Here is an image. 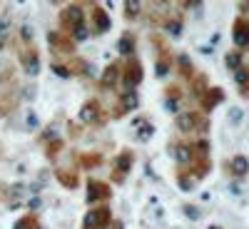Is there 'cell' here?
<instances>
[{
    "mask_svg": "<svg viewBox=\"0 0 249 229\" xmlns=\"http://www.w3.org/2000/svg\"><path fill=\"white\" fill-rule=\"evenodd\" d=\"M184 214L190 217V219H199V210H197V207H192V204L184 207Z\"/></svg>",
    "mask_w": 249,
    "mask_h": 229,
    "instance_id": "cell-35",
    "label": "cell"
},
{
    "mask_svg": "<svg viewBox=\"0 0 249 229\" xmlns=\"http://www.w3.org/2000/svg\"><path fill=\"white\" fill-rule=\"evenodd\" d=\"M88 194H85V199H88V204H107V199L112 197V187H110V182H102V179H95V177H90L88 179Z\"/></svg>",
    "mask_w": 249,
    "mask_h": 229,
    "instance_id": "cell-5",
    "label": "cell"
},
{
    "mask_svg": "<svg viewBox=\"0 0 249 229\" xmlns=\"http://www.w3.org/2000/svg\"><path fill=\"white\" fill-rule=\"evenodd\" d=\"M232 40H234L237 50L249 48V18H242L239 15L234 23H232Z\"/></svg>",
    "mask_w": 249,
    "mask_h": 229,
    "instance_id": "cell-12",
    "label": "cell"
},
{
    "mask_svg": "<svg viewBox=\"0 0 249 229\" xmlns=\"http://www.w3.org/2000/svg\"><path fill=\"white\" fill-rule=\"evenodd\" d=\"M112 224V210L107 204L90 207L82 217V229H107Z\"/></svg>",
    "mask_w": 249,
    "mask_h": 229,
    "instance_id": "cell-3",
    "label": "cell"
},
{
    "mask_svg": "<svg viewBox=\"0 0 249 229\" xmlns=\"http://www.w3.org/2000/svg\"><path fill=\"white\" fill-rule=\"evenodd\" d=\"M107 229H124V224H122L120 219H112V224H110Z\"/></svg>",
    "mask_w": 249,
    "mask_h": 229,
    "instance_id": "cell-39",
    "label": "cell"
},
{
    "mask_svg": "<svg viewBox=\"0 0 249 229\" xmlns=\"http://www.w3.org/2000/svg\"><path fill=\"white\" fill-rule=\"evenodd\" d=\"M152 43H155V48H157L155 72H157V77H164V75L170 72V68H172V53H170V48L164 45V43H160V37H157V35L152 37Z\"/></svg>",
    "mask_w": 249,
    "mask_h": 229,
    "instance_id": "cell-10",
    "label": "cell"
},
{
    "mask_svg": "<svg viewBox=\"0 0 249 229\" xmlns=\"http://www.w3.org/2000/svg\"><path fill=\"white\" fill-rule=\"evenodd\" d=\"M234 80H237V85H239V95L242 97H249V65H242L234 72Z\"/></svg>",
    "mask_w": 249,
    "mask_h": 229,
    "instance_id": "cell-20",
    "label": "cell"
},
{
    "mask_svg": "<svg viewBox=\"0 0 249 229\" xmlns=\"http://www.w3.org/2000/svg\"><path fill=\"white\" fill-rule=\"evenodd\" d=\"M8 80H13V68H3V70H0V82H8Z\"/></svg>",
    "mask_w": 249,
    "mask_h": 229,
    "instance_id": "cell-36",
    "label": "cell"
},
{
    "mask_svg": "<svg viewBox=\"0 0 249 229\" xmlns=\"http://www.w3.org/2000/svg\"><path fill=\"white\" fill-rule=\"evenodd\" d=\"M68 70H70V75H88V72H85V70H88V62L80 60V57H72V60L68 62Z\"/></svg>",
    "mask_w": 249,
    "mask_h": 229,
    "instance_id": "cell-30",
    "label": "cell"
},
{
    "mask_svg": "<svg viewBox=\"0 0 249 229\" xmlns=\"http://www.w3.org/2000/svg\"><path fill=\"white\" fill-rule=\"evenodd\" d=\"M48 45H50V53H55L57 57H75V43L68 37V35H62L60 30H50L48 33Z\"/></svg>",
    "mask_w": 249,
    "mask_h": 229,
    "instance_id": "cell-7",
    "label": "cell"
},
{
    "mask_svg": "<svg viewBox=\"0 0 249 229\" xmlns=\"http://www.w3.org/2000/svg\"><path fill=\"white\" fill-rule=\"evenodd\" d=\"M85 8H82L80 3H70V5H65L60 10V15H57V20H60V28H62V35H68L70 37V33L75 30V28H80V25H85Z\"/></svg>",
    "mask_w": 249,
    "mask_h": 229,
    "instance_id": "cell-1",
    "label": "cell"
},
{
    "mask_svg": "<svg viewBox=\"0 0 249 229\" xmlns=\"http://www.w3.org/2000/svg\"><path fill=\"white\" fill-rule=\"evenodd\" d=\"M132 164H135V155H132V150H122V152L112 159V182H115V184H122L124 179L130 177Z\"/></svg>",
    "mask_w": 249,
    "mask_h": 229,
    "instance_id": "cell-6",
    "label": "cell"
},
{
    "mask_svg": "<svg viewBox=\"0 0 249 229\" xmlns=\"http://www.w3.org/2000/svg\"><path fill=\"white\" fill-rule=\"evenodd\" d=\"M8 35H10V18H5L3 23H0V48H5Z\"/></svg>",
    "mask_w": 249,
    "mask_h": 229,
    "instance_id": "cell-31",
    "label": "cell"
},
{
    "mask_svg": "<svg viewBox=\"0 0 249 229\" xmlns=\"http://www.w3.org/2000/svg\"><path fill=\"white\" fill-rule=\"evenodd\" d=\"M222 102H224V90L222 88H210L199 97V107H202V112H212L217 105H222Z\"/></svg>",
    "mask_w": 249,
    "mask_h": 229,
    "instance_id": "cell-15",
    "label": "cell"
},
{
    "mask_svg": "<svg viewBox=\"0 0 249 229\" xmlns=\"http://www.w3.org/2000/svg\"><path fill=\"white\" fill-rule=\"evenodd\" d=\"M237 8L242 10V18H249V3H247V0H244V3H239Z\"/></svg>",
    "mask_w": 249,
    "mask_h": 229,
    "instance_id": "cell-38",
    "label": "cell"
},
{
    "mask_svg": "<svg viewBox=\"0 0 249 229\" xmlns=\"http://www.w3.org/2000/svg\"><path fill=\"white\" fill-rule=\"evenodd\" d=\"M177 68H179V75H182V77H187V80H192V77H195L192 60L187 57V55H179V57H177Z\"/></svg>",
    "mask_w": 249,
    "mask_h": 229,
    "instance_id": "cell-26",
    "label": "cell"
},
{
    "mask_svg": "<svg viewBox=\"0 0 249 229\" xmlns=\"http://www.w3.org/2000/svg\"><path fill=\"white\" fill-rule=\"evenodd\" d=\"M120 75H122V65L120 62H110V65L102 70L100 75V88H105V90H112L120 85Z\"/></svg>",
    "mask_w": 249,
    "mask_h": 229,
    "instance_id": "cell-14",
    "label": "cell"
},
{
    "mask_svg": "<svg viewBox=\"0 0 249 229\" xmlns=\"http://www.w3.org/2000/svg\"><path fill=\"white\" fill-rule=\"evenodd\" d=\"M20 37H23V43H30V37H33V35H30V28H28V25H25V28H20Z\"/></svg>",
    "mask_w": 249,
    "mask_h": 229,
    "instance_id": "cell-37",
    "label": "cell"
},
{
    "mask_svg": "<svg viewBox=\"0 0 249 229\" xmlns=\"http://www.w3.org/2000/svg\"><path fill=\"white\" fill-rule=\"evenodd\" d=\"M53 70H55V75H60V77H70V70H68V62H53Z\"/></svg>",
    "mask_w": 249,
    "mask_h": 229,
    "instance_id": "cell-33",
    "label": "cell"
},
{
    "mask_svg": "<svg viewBox=\"0 0 249 229\" xmlns=\"http://www.w3.org/2000/svg\"><path fill=\"white\" fill-rule=\"evenodd\" d=\"M144 77V70H142V62L137 57H130L127 62L122 65V75H120V82L124 90H135Z\"/></svg>",
    "mask_w": 249,
    "mask_h": 229,
    "instance_id": "cell-4",
    "label": "cell"
},
{
    "mask_svg": "<svg viewBox=\"0 0 249 229\" xmlns=\"http://www.w3.org/2000/svg\"><path fill=\"white\" fill-rule=\"evenodd\" d=\"M80 122L82 124H92V127H97V124L105 122V115H102V105L100 100H88L85 105L80 107Z\"/></svg>",
    "mask_w": 249,
    "mask_h": 229,
    "instance_id": "cell-9",
    "label": "cell"
},
{
    "mask_svg": "<svg viewBox=\"0 0 249 229\" xmlns=\"http://www.w3.org/2000/svg\"><path fill=\"white\" fill-rule=\"evenodd\" d=\"M55 179H57L62 187H68V190H77V187H80V177H77V172H72V170H57V172H55Z\"/></svg>",
    "mask_w": 249,
    "mask_h": 229,
    "instance_id": "cell-18",
    "label": "cell"
},
{
    "mask_svg": "<svg viewBox=\"0 0 249 229\" xmlns=\"http://www.w3.org/2000/svg\"><path fill=\"white\" fill-rule=\"evenodd\" d=\"M207 90H210V80H207V75L204 72H195V77L190 80V92L199 100Z\"/></svg>",
    "mask_w": 249,
    "mask_h": 229,
    "instance_id": "cell-17",
    "label": "cell"
},
{
    "mask_svg": "<svg viewBox=\"0 0 249 229\" xmlns=\"http://www.w3.org/2000/svg\"><path fill=\"white\" fill-rule=\"evenodd\" d=\"M100 162H102L100 155H82V157H80V164H82V167H95V164H100Z\"/></svg>",
    "mask_w": 249,
    "mask_h": 229,
    "instance_id": "cell-32",
    "label": "cell"
},
{
    "mask_svg": "<svg viewBox=\"0 0 249 229\" xmlns=\"http://www.w3.org/2000/svg\"><path fill=\"white\" fill-rule=\"evenodd\" d=\"M224 65L230 68L232 72H237V70L244 65V53H242V50H232V53H227V57H224Z\"/></svg>",
    "mask_w": 249,
    "mask_h": 229,
    "instance_id": "cell-24",
    "label": "cell"
},
{
    "mask_svg": "<svg viewBox=\"0 0 249 229\" xmlns=\"http://www.w3.org/2000/svg\"><path fill=\"white\" fill-rule=\"evenodd\" d=\"M18 62H20V68H23V72L30 75V77H35L40 72V65H43V62H40V53H37L35 45H25L23 50H20Z\"/></svg>",
    "mask_w": 249,
    "mask_h": 229,
    "instance_id": "cell-8",
    "label": "cell"
},
{
    "mask_svg": "<svg viewBox=\"0 0 249 229\" xmlns=\"http://www.w3.org/2000/svg\"><path fill=\"white\" fill-rule=\"evenodd\" d=\"M210 229H222V227H217V224H212V227H210Z\"/></svg>",
    "mask_w": 249,
    "mask_h": 229,
    "instance_id": "cell-40",
    "label": "cell"
},
{
    "mask_svg": "<svg viewBox=\"0 0 249 229\" xmlns=\"http://www.w3.org/2000/svg\"><path fill=\"white\" fill-rule=\"evenodd\" d=\"M179 100H182V90L179 85H170L167 90H164V102H167L170 110H177L179 107Z\"/></svg>",
    "mask_w": 249,
    "mask_h": 229,
    "instance_id": "cell-23",
    "label": "cell"
},
{
    "mask_svg": "<svg viewBox=\"0 0 249 229\" xmlns=\"http://www.w3.org/2000/svg\"><path fill=\"white\" fill-rule=\"evenodd\" d=\"M162 30H164V33H170L172 37L182 35V15L172 13V15H170L167 20H164V25H162Z\"/></svg>",
    "mask_w": 249,
    "mask_h": 229,
    "instance_id": "cell-21",
    "label": "cell"
},
{
    "mask_svg": "<svg viewBox=\"0 0 249 229\" xmlns=\"http://www.w3.org/2000/svg\"><path fill=\"white\" fill-rule=\"evenodd\" d=\"M175 124H177L179 132H207V130H210V120H207L202 112H195V110L177 112Z\"/></svg>",
    "mask_w": 249,
    "mask_h": 229,
    "instance_id": "cell-2",
    "label": "cell"
},
{
    "mask_svg": "<svg viewBox=\"0 0 249 229\" xmlns=\"http://www.w3.org/2000/svg\"><path fill=\"white\" fill-rule=\"evenodd\" d=\"M117 50H120L122 55H130V57H132V53H135V35H132V33H124V35L120 37V43H117Z\"/></svg>",
    "mask_w": 249,
    "mask_h": 229,
    "instance_id": "cell-25",
    "label": "cell"
},
{
    "mask_svg": "<svg viewBox=\"0 0 249 229\" xmlns=\"http://www.w3.org/2000/svg\"><path fill=\"white\" fill-rule=\"evenodd\" d=\"M13 229H40V219L35 214H23L13 224Z\"/></svg>",
    "mask_w": 249,
    "mask_h": 229,
    "instance_id": "cell-27",
    "label": "cell"
},
{
    "mask_svg": "<svg viewBox=\"0 0 249 229\" xmlns=\"http://www.w3.org/2000/svg\"><path fill=\"white\" fill-rule=\"evenodd\" d=\"M175 159L182 164V167H190L192 159H195L192 144H177V147H175Z\"/></svg>",
    "mask_w": 249,
    "mask_h": 229,
    "instance_id": "cell-19",
    "label": "cell"
},
{
    "mask_svg": "<svg viewBox=\"0 0 249 229\" xmlns=\"http://www.w3.org/2000/svg\"><path fill=\"white\" fill-rule=\"evenodd\" d=\"M195 182H197V179H195V177H192L190 172H187L184 167H179V172H177V184L182 187L184 192H190L192 187H195Z\"/></svg>",
    "mask_w": 249,
    "mask_h": 229,
    "instance_id": "cell-28",
    "label": "cell"
},
{
    "mask_svg": "<svg viewBox=\"0 0 249 229\" xmlns=\"http://www.w3.org/2000/svg\"><path fill=\"white\" fill-rule=\"evenodd\" d=\"M150 137H152V124H144V127H140L137 140H150Z\"/></svg>",
    "mask_w": 249,
    "mask_h": 229,
    "instance_id": "cell-34",
    "label": "cell"
},
{
    "mask_svg": "<svg viewBox=\"0 0 249 229\" xmlns=\"http://www.w3.org/2000/svg\"><path fill=\"white\" fill-rule=\"evenodd\" d=\"M142 10H144V5L140 3V0H124V3H122V13H124L127 20H137Z\"/></svg>",
    "mask_w": 249,
    "mask_h": 229,
    "instance_id": "cell-22",
    "label": "cell"
},
{
    "mask_svg": "<svg viewBox=\"0 0 249 229\" xmlns=\"http://www.w3.org/2000/svg\"><path fill=\"white\" fill-rule=\"evenodd\" d=\"M140 107V95L135 90H124L120 97H117V105H115V112L112 117H124L127 112H135Z\"/></svg>",
    "mask_w": 249,
    "mask_h": 229,
    "instance_id": "cell-11",
    "label": "cell"
},
{
    "mask_svg": "<svg viewBox=\"0 0 249 229\" xmlns=\"http://www.w3.org/2000/svg\"><path fill=\"white\" fill-rule=\"evenodd\" d=\"M227 170H230L234 177H247L249 175V159L244 155H237V157H232L230 162H227Z\"/></svg>",
    "mask_w": 249,
    "mask_h": 229,
    "instance_id": "cell-16",
    "label": "cell"
},
{
    "mask_svg": "<svg viewBox=\"0 0 249 229\" xmlns=\"http://www.w3.org/2000/svg\"><path fill=\"white\" fill-rule=\"evenodd\" d=\"M90 18H92V33H97V35L107 33V30H110V25H112L110 13H107L105 8H102V5H92V13H90Z\"/></svg>",
    "mask_w": 249,
    "mask_h": 229,
    "instance_id": "cell-13",
    "label": "cell"
},
{
    "mask_svg": "<svg viewBox=\"0 0 249 229\" xmlns=\"http://www.w3.org/2000/svg\"><path fill=\"white\" fill-rule=\"evenodd\" d=\"M62 150H65V142H62V137H55V140H50V142H48L45 155H48V159H55Z\"/></svg>",
    "mask_w": 249,
    "mask_h": 229,
    "instance_id": "cell-29",
    "label": "cell"
}]
</instances>
